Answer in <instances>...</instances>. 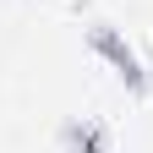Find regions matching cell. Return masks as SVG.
I'll return each mask as SVG.
<instances>
[{"label": "cell", "instance_id": "1", "mask_svg": "<svg viewBox=\"0 0 153 153\" xmlns=\"http://www.w3.org/2000/svg\"><path fill=\"white\" fill-rule=\"evenodd\" d=\"M88 49L99 55V60L120 76V82L131 88V93H142L148 88V66H142V55H137V44H131V38L120 33V27H93L88 33Z\"/></svg>", "mask_w": 153, "mask_h": 153}, {"label": "cell", "instance_id": "2", "mask_svg": "<svg viewBox=\"0 0 153 153\" xmlns=\"http://www.w3.org/2000/svg\"><path fill=\"white\" fill-rule=\"evenodd\" d=\"M66 153H115V142L99 120H82V126H66Z\"/></svg>", "mask_w": 153, "mask_h": 153}]
</instances>
